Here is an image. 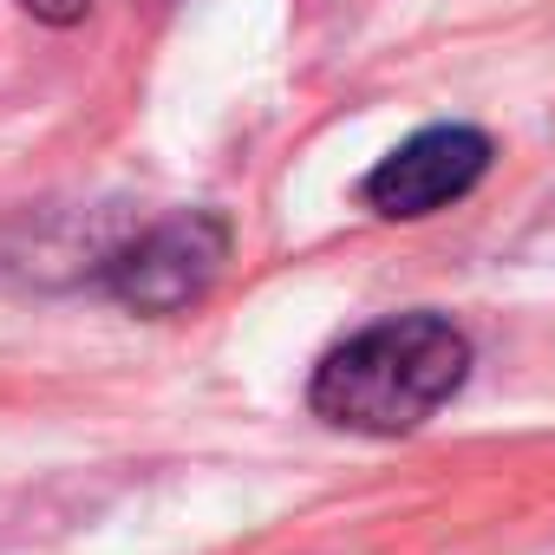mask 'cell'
I'll list each match as a JSON object with an SVG mask.
<instances>
[{"mask_svg": "<svg viewBox=\"0 0 555 555\" xmlns=\"http://www.w3.org/2000/svg\"><path fill=\"white\" fill-rule=\"evenodd\" d=\"M470 373V340L444 314H392L340 340L308 386V405L366 438H405L418 431Z\"/></svg>", "mask_w": 555, "mask_h": 555, "instance_id": "obj_1", "label": "cell"}, {"mask_svg": "<svg viewBox=\"0 0 555 555\" xmlns=\"http://www.w3.org/2000/svg\"><path fill=\"white\" fill-rule=\"evenodd\" d=\"M229 261V222L209 209L170 216L151 235H138L118 261H112V295L138 314H183L190 301L209 295L216 268Z\"/></svg>", "mask_w": 555, "mask_h": 555, "instance_id": "obj_2", "label": "cell"}, {"mask_svg": "<svg viewBox=\"0 0 555 555\" xmlns=\"http://www.w3.org/2000/svg\"><path fill=\"white\" fill-rule=\"evenodd\" d=\"M483 170H490V138L483 131L431 125V131L405 138L392 157H379V170L366 177V203L392 222H418V216L457 203Z\"/></svg>", "mask_w": 555, "mask_h": 555, "instance_id": "obj_3", "label": "cell"}, {"mask_svg": "<svg viewBox=\"0 0 555 555\" xmlns=\"http://www.w3.org/2000/svg\"><path fill=\"white\" fill-rule=\"evenodd\" d=\"M86 8H92V0H27V14H40V21H53V27H73Z\"/></svg>", "mask_w": 555, "mask_h": 555, "instance_id": "obj_4", "label": "cell"}]
</instances>
